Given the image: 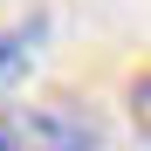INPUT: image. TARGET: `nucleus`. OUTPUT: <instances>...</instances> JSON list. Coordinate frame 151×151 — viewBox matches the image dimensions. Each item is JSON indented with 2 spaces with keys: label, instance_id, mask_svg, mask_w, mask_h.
Here are the masks:
<instances>
[{
  "label": "nucleus",
  "instance_id": "1",
  "mask_svg": "<svg viewBox=\"0 0 151 151\" xmlns=\"http://www.w3.org/2000/svg\"><path fill=\"white\" fill-rule=\"evenodd\" d=\"M7 151H103V124L83 103H21L0 124Z\"/></svg>",
  "mask_w": 151,
  "mask_h": 151
},
{
  "label": "nucleus",
  "instance_id": "2",
  "mask_svg": "<svg viewBox=\"0 0 151 151\" xmlns=\"http://www.w3.org/2000/svg\"><path fill=\"white\" fill-rule=\"evenodd\" d=\"M35 55H41V21H28V28H0V103L28 83Z\"/></svg>",
  "mask_w": 151,
  "mask_h": 151
},
{
  "label": "nucleus",
  "instance_id": "3",
  "mask_svg": "<svg viewBox=\"0 0 151 151\" xmlns=\"http://www.w3.org/2000/svg\"><path fill=\"white\" fill-rule=\"evenodd\" d=\"M124 103H131V131L151 144V69H144L137 83H131V96H124Z\"/></svg>",
  "mask_w": 151,
  "mask_h": 151
},
{
  "label": "nucleus",
  "instance_id": "4",
  "mask_svg": "<svg viewBox=\"0 0 151 151\" xmlns=\"http://www.w3.org/2000/svg\"><path fill=\"white\" fill-rule=\"evenodd\" d=\"M0 151H7V137H0Z\"/></svg>",
  "mask_w": 151,
  "mask_h": 151
}]
</instances>
